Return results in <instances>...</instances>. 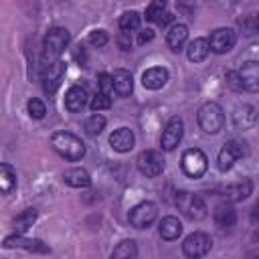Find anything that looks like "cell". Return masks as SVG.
<instances>
[{
  "label": "cell",
  "mask_w": 259,
  "mask_h": 259,
  "mask_svg": "<svg viewBox=\"0 0 259 259\" xmlns=\"http://www.w3.org/2000/svg\"><path fill=\"white\" fill-rule=\"evenodd\" d=\"M186 38H188V26L182 24V22L172 24L170 30L166 32V45H168L172 51H180V49L184 47Z\"/></svg>",
  "instance_id": "ffe728a7"
},
{
  "label": "cell",
  "mask_w": 259,
  "mask_h": 259,
  "mask_svg": "<svg viewBox=\"0 0 259 259\" xmlns=\"http://www.w3.org/2000/svg\"><path fill=\"white\" fill-rule=\"evenodd\" d=\"M233 119H235V125H237L239 130H249V127H253V125H255V119H257L255 107H253V105H243V107H239V109L235 111Z\"/></svg>",
  "instance_id": "d4e9b609"
},
{
  "label": "cell",
  "mask_w": 259,
  "mask_h": 259,
  "mask_svg": "<svg viewBox=\"0 0 259 259\" xmlns=\"http://www.w3.org/2000/svg\"><path fill=\"white\" fill-rule=\"evenodd\" d=\"M87 99H89L87 87H85V85H73V87H69L67 93H65V107H67V111H71V113H79V111H83V107L87 105Z\"/></svg>",
  "instance_id": "4fadbf2b"
},
{
  "label": "cell",
  "mask_w": 259,
  "mask_h": 259,
  "mask_svg": "<svg viewBox=\"0 0 259 259\" xmlns=\"http://www.w3.org/2000/svg\"><path fill=\"white\" fill-rule=\"evenodd\" d=\"M65 69H67V65L63 61H55V63L45 67V71H42V89H45V93L53 95L57 91V87L61 85V79L65 75Z\"/></svg>",
  "instance_id": "7c38bea8"
},
{
  "label": "cell",
  "mask_w": 259,
  "mask_h": 259,
  "mask_svg": "<svg viewBox=\"0 0 259 259\" xmlns=\"http://www.w3.org/2000/svg\"><path fill=\"white\" fill-rule=\"evenodd\" d=\"M4 247H18V249H26V251H34V253H49L51 249L38 241V239H26L22 235H10L4 239Z\"/></svg>",
  "instance_id": "9a60e30c"
},
{
  "label": "cell",
  "mask_w": 259,
  "mask_h": 259,
  "mask_svg": "<svg viewBox=\"0 0 259 259\" xmlns=\"http://www.w3.org/2000/svg\"><path fill=\"white\" fill-rule=\"evenodd\" d=\"M154 38V30L152 28H144L140 34H138V42L140 45H146V42H150Z\"/></svg>",
  "instance_id": "74e56055"
},
{
  "label": "cell",
  "mask_w": 259,
  "mask_h": 259,
  "mask_svg": "<svg viewBox=\"0 0 259 259\" xmlns=\"http://www.w3.org/2000/svg\"><path fill=\"white\" fill-rule=\"evenodd\" d=\"M198 125L204 134H219L225 125V111L217 101H206L198 109Z\"/></svg>",
  "instance_id": "3957f363"
},
{
  "label": "cell",
  "mask_w": 259,
  "mask_h": 259,
  "mask_svg": "<svg viewBox=\"0 0 259 259\" xmlns=\"http://www.w3.org/2000/svg\"><path fill=\"white\" fill-rule=\"evenodd\" d=\"M107 38H109V36H107V32H105V30H101V28H99V30L89 32V45H91V47H97V49H99V47H103V45L107 42Z\"/></svg>",
  "instance_id": "e575fe53"
},
{
  "label": "cell",
  "mask_w": 259,
  "mask_h": 259,
  "mask_svg": "<svg viewBox=\"0 0 259 259\" xmlns=\"http://www.w3.org/2000/svg\"><path fill=\"white\" fill-rule=\"evenodd\" d=\"M63 182L73 188H87L91 184V176L85 168H69L63 172Z\"/></svg>",
  "instance_id": "44dd1931"
},
{
  "label": "cell",
  "mask_w": 259,
  "mask_h": 259,
  "mask_svg": "<svg viewBox=\"0 0 259 259\" xmlns=\"http://www.w3.org/2000/svg\"><path fill=\"white\" fill-rule=\"evenodd\" d=\"M156 217H158V206L154 202H150V200L136 204L127 214L130 225L136 227V229H148L156 221Z\"/></svg>",
  "instance_id": "ba28073f"
},
{
  "label": "cell",
  "mask_w": 259,
  "mask_h": 259,
  "mask_svg": "<svg viewBox=\"0 0 259 259\" xmlns=\"http://www.w3.org/2000/svg\"><path fill=\"white\" fill-rule=\"evenodd\" d=\"M166 81H168V71L164 67H152V69L144 71V75H142V85L152 91L162 89L166 85Z\"/></svg>",
  "instance_id": "e0dca14e"
},
{
  "label": "cell",
  "mask_w": 259,
  "mask_h": 259,
  "mask_svg": "<svg viewBox=\"0 0 259 259\" xmlns=\"http://www.w3.org/2000/svg\"><path fill=\"white\" fill-rule=\"evenodd\" d=\"M245 154H247L245 142H239V140H231V142H227V144L221 148L219 158H217V166H219V170H221V172L231 170L233 164H235V160L243 158Z\"/></svg>",
  "instance_id": "52a82bcc"
},
{
  "label": "cell",
  "mask_w": 259,
  "mask_h": 259,
  "mask_svg": "<svg viewBox=\"0 0 259 259\" xmlns=\"http://www.w3.org/2000/svg\"><path fill=\"white\" fill-rule=\"evenodd\" d=\"M208 53H210V49H208V42H206V38H194V40H190L188 42V49H186V57H188V61H192V63H200V61H204L206 57H208Z\"/></svg>",
  "instance_id": "603a6c76"
},
{
  "label": "cell",
  "mask_w": 259,
  "mask_h": 259,
  "mask_svg": "<svg viewBox=\"0 0 259 259\" xmlns=\"http://www.w3.org/2000/svg\"><path fill=\"white\" fill-rule=\"evenodd\" d=\"M117 45H119L121 51H130V49H132V36L121 32V34L117 36Z\"/></svg>",
  "instance_id": "8d00e7d4"
},
{
  "label": "cell",
  "mask_w": 259,
  "mask_h": 259,
  "mask_svg": "<svg viewBox=\"0 0 259 259\" xmlns=\"http://www.w3.org/2000/svg\"><path fill=\"white\" fill-rule=\"evenodd\" d=\"M103 127H105V117H103L101 113H93V115H89L87 121H85V132H87V136H99V134L103 132Z\"/></svg>",
  "instance_id": "f546056e"
},
{
  "label": "cell",
  "mask_w": 259,
  "mask_h": 259,
  "mask_svg": "<svg viewBox=\"0 0 259 259\" xmlns=\"http://www.w3.org/2000/svg\"><path fill=\"white\" fill-rule=\"evenodd\" d=\"M212 217H214V223L219 225V227H233L235 223H237V210L229 204V202H223V204H219L217 208H214V212H212Z\"/></svg>",
  "instance_id": "cb8c5ba5"
},
{
  "label": "cell",
  "mask_w": 259,
  "mask_h": 259,
  "mask_svg": "<svg viewBox=\"0 0 259 259\" xmlns=\"http://www.w3.org/2000/svg\"><path fill=\"white\" fill-rule=\"evenodd\" d=\"M136 164H138V170L144 174V176H158L162 170H164V158L160 156V152H156V150H144L140 156H138V160H136Z\"/></svg>",
  "instance_id": "30bf717a"
},
{
  "label": "cell",
  "mask_w": 259,
  "mask_h": 259,
  "mask_svg": "<svg viewBox=\"0 0 259 259\" xmlns=\"http://www.w3.org/2000/svg\"><path fill=\"white\" fill-rule=\"evenodd\" d=\"M210 247H212L210 237H208L206 233L196 231V233H190V235L184 239V243H182V253H184L188 259H200V257H204V255L210 251Z\"/></svg>",
  "instance_id": "8992f818"
},
{
  "label": "cell",
  "mask_w": 259,
  "mask_h": 259,
  "mask_svg": "<svg viewBox=\"0 0 259 259\" xmlns=\"http://www.w3.org/2000/svg\"><path fill=\"white\" fill-rule=\"evenodd\" d=\"M111 81H113V91H115L119 97H127V95L132 93V89H134L132 73L125 71V69H117V71H113Z\"/></svg>",
  "instance_id": "d6986e66"
},
{
  "label": "cell",
  "mask_w": 259,
  "mask_h": 259,
  "mask_svg": "<svg viewBox=\"0 0 259 259\" xmlns=\"http://www.w3.org/2000/svg\"><path fill=\"white\" fill-rule=\"evenodd\" d=\"M227 83H229L233 89H243V87H241V79H239V73H237V71H229V73H227Z\"/></svg>",
  "instance_id": "d590c367"
},
{
  "label": "cell",
  "mask_w": 259,
  "mask_h": 259,
  "mask_svg": "<svg viewBox=\"0 0 259 259\" xmlns=\"http://www.w3.org/2000/svg\"><path fill=\"white\" fill-rule=\"evenodd\" d=\"M176 206L190 221H202L206 217V204H204L202 196H198V194H192L186 190L178 192L176 194Z\"/></svg>",
  "instance_id": "277c9868"
},
{
  "label": "cell",
  "mask_w": 259,
  "mask_h": 259,
  "mask_svg": "<svg viewBox=\"0 0 259 259\" xmlns=\"http://www.w3.org/2000/svg\"><path fill=\"white\" fill-rule=\"evenodd\" d=\"M182 134H184V121H182L180 117H172V119L166 123L164 132H162V138H160L162 150H168V152L174 150V148L180 144Z\"/></svg>",
  "instance_id": "8fae6325"
},
{
  "label": "cell",
  "mask_w": 259,
  "mask_h": 259,
  "mask_svg": "<svg viewBox=\"0 0 259 259\" xmlns=\"http://www.w3.org/2000/svg\"><path fill=\"white\" fill-rule=\"evenodd\" d=\"M69 30L63 28V26H55L51 28L47 34H45V40H42V53H40V61H42V67L59 61L61 53L67 49L69 45Z\"/></svg>",
  "instance_id": "6da1fadb"
},
{
  "label": "cell",
  "mask_w": 259,
  "mask_h": 259,
  "mask_svg": "<svg viewBox=\"0 0 259 259\" xmlns=\"http://www.w3.org/2000/svg\"><path fill=\"white\" fill-rule=\"evenodd\" d=\"M89 107H91L93 111L107 109V107H111V99H109L107 95H103V93H95V95L91 97V101H89Z\"/></svg>",
  "instance_id": "d6a6232c"
},
{
  "label": "cell",
  "mask_w": 259,
  "mask_h": 259,
  "mask_svg": "<svg viewBox=\"0 0 259 259\" xmlns=\"http://www.w3.org/2000/svg\"><path fill=\"white\" fill-rule=\"evenodd\" d=\"M97 85H99V93H103V95H111L113 93V81H111V75H107V73H99V77H97Z\"/></svg>",
  "instance_id": "836d02e7"
},
{
  "label": "cell",
  "mask_w": 259,
  "mask_h": 259,
  "mask_svg": "<svg viewBox=\"0 0 259 259\" xmlns=\"http://www.w3.org/2000/svg\"><path fill=\"white\" fill-rule=\"evenodd\" d=\"M26 109H28V115H30V117H34V119H42V117H45V113H47L45 103H42L40 99H36V97L28 99Z\"/></svg>",
  "instance_id": "1f68e13d"
},
{
  "label": "cell",
  "mask_w": 259,
  "mask_h": 259,
  "mask_svg": "<svg viewBox=\"0 0 259 259\" xmlns=\"http://www.w3.org/2000/svg\"><path fill=\"white\" fill-rule=\"evenodd\" d=\"M166 12V4L162 2V0H156V2H152V4H148V8H146V20H150V22H156L158 24V20L162 18V14Z\"/></svg>",
  "instance_id": "4dcf8cb0"
},
{
  "label": "cell",
  "mask_w": 259,
  "mask_h": 259,
  "mask_svg": "<svg viewBox=\"0 0 259 259\" xmlns=\"http://www.w3.org/2000/svg\"><path fill=\"white\" fill-rule=\"evenodd\" d=\"M16 188V172L10 164H0V192L10 194Z\"/></svg>",
  "instance_id": "484cf974"
},
{
  "label": "cell",
  "mask_w": 259,
  "mask_h": 259,
  "mask_svg": "<svg viewBox=\"0 0 259 259\" xmlns=\"http://www.w3.org/2000/svg\"><path fill=\"white\" fill-rule=\"evenodd\" d=\"M34 221H36V210H34V208H26V210H22V212L12 221V225H14L16 233L22 235V233H26V231L32 227Z\"/></svg>",
  "instance_id": "83f0119b"
},
{
  "label": "cell",
  "mask_w": 259,
  "mask_h": 259,
  "mask_svg": "<svg viewBox=\"0 0 259 259\" xmlns=\"http://www.w3.org/2000/svg\"><path fill=\"white\" fill-rule=\"evenodd\" d=\"M251 192H253V182H251L249 178H245L243 182H235V184H229L227 188H223V196H225L229 202L245 200Z\"/></svg>",
  "instance_id": "ac0fdd59"
},
{
  "label": "cell",
  "mask_w": 259,
  "mask_h": 259,
  "mask_svg": "<svg viewBox=\"0 0 259 259\" xmlns=\"http://www.w3.org/2000/svg\"><path fill=\"white\" fill-rule=\"evenodd\" d=\"M140 20H142V16H140L136 10L123 12L121 18H119V28H121V32H123V34H130V32L138 30V28H140Z\"/></svg>",
  "instance_id": "f1b7e54d"
},
{
  "label": "cell",
  "mask_w": 259,
  "mask_h": 259,
  "mask_svg": "<svg viewBox=\"0 0 259 259\" xmlns=\"http://www.w3.org/2000/svg\"><path fill=\"white\" fill-rule=\"evenodd\" d=\"M51 146L59 156H63L69 162H79L85 156L83 142L71 132H55L51 136Z\"/></svg>",
  "instance_id": "7a4b0ae2"
},
{
  "label": "cell",
  "mask_w": 259,
  "mask_h": 259,
  "mask_svg": "<svg viewBox=\"0 0 259 259\" xmlns=\"http://www.w3.org/2000/svg\"><path fill=\"white\" fill-rule=\"evenodd\" d=\"M172 20H174V16H172L170 12H164V14H162V18L158 20V24H160V26H166V24H168V22H172Z\"/></svg>",
  "instance_id": "ab89813d"
},
{
  "label": "cell",
  "mask_w": 259,
  "mask_h": 259,
  "mask_svg": "<svg viewBox=\"0 0 259 259\" xmlns=\"http://www.w3.org/2000/svg\"><path fill=\"white\" fill-rule=\"evenodd\" d=\"M206 42H208V49L210 51H214L217 55H223V53H229L233 47H235V42H237V32L233 30V28H217V30H212L210 32V36L206 38Z\"/></svg>",
  "instance_id": "9c48e42d"
},
{
  "label": "cell",
  "mask_w": 259,
  "mask_h": 259,
  "mask_svg": "<svg viewBox=\"0 0 259 259\" xmlns=\"http://www.w3.org/2000/svg\"><path fill=\"white\" fill-rule=\"evenodd\" d=\"M73 57L81 63V65H85V61H87V55H85V49L81 47V45H77L75 49H73Z\"/></svg>",
  "instance_id": "f35d334b"
},
{
  "label": "cell",
  "mask_w": 259,
  "mask_h": 259,
  "mask_svg": "<svg viewBox=\"0 0 259 259\" xmlns=\"http://www.w3.org/2000/svg\"><path fill=\"white\" fill-rule=\"evenodd\" d=\"M109 259H138V245H136V241H132V239L121 241L113 249Z\"/></svg>",
  "instance_id": "4316f807"
},
{
  "label": "cell",
  "mask_w": 259,
  "mask_h": 259,
  "mask_svg": "<svg viewBox=\"0 0 259 259\" xmlns=\"http://www.w3.org/2000/svg\"><path fill=\"white\" fill-rule=\"evenodd\" d=\"M180 164H182V170H184V174L188 178H200L208 168V160H206L204 152L198 150V148L186 150L182 154V162Z\"/></svg>",
  "instance_id": "5b68a950"
},
{
  "label": "cell",
  "mask_w": 259,
  "mask_h": 259,
  "mask_svg": "<svg viewBox=\"0 0 259 259\" xmlns=\"http://www.w3.org/2000/svg\"><path fill=\"white\" fill-rule=\"evenodd\" d=\"M158 231H160V237H162V239H166V241H174V239L180 237V233H182V225H180V221H178L176 217L168 214V217H164V219L160 221Z\"/></svg>",
  "instance_id": "7402d4cb"
},
{
  "label": "cell",
  "mask_w": 259,
  "mask_h": 259,
  "mask_svg": "<svg viewBox=\"0 0 259 259\" xmlns=\"http://www.w3.org/2000/svg\"><path fill=\"white\" fill-rule=\"evenodd\" d=\"M109 144L115 152H130L136 144V138H134V132L130 127H117L111 136H109Z\"/></svg>",
  "instance_id": "2e32d148"
},
{
  "label": "cell",
  "mask_w": 259,
  "mask_h": 259,
  "mask_svg": "<svg viewBox=\"0 0 259 259\" xmlns=\"http://www.w3.org/2000/svg\"><path fill=\"white\" fill-rule=\"evenodd\" d=\"M237 73H239V79H241V87L243 89H247L251 93H255L259 89V65H257V61L245 63L241 67V71H237Z\"/></svg>",
  "instance_id": "5bb4252c"
}]
</instances>
